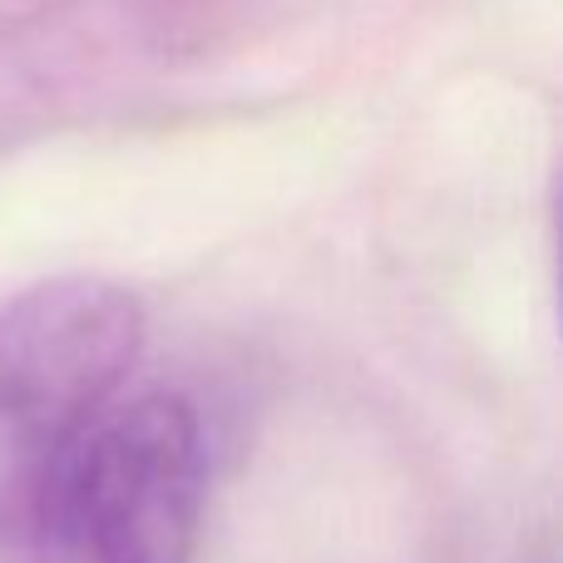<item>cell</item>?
<instances>
[{"instance_id": "obj_1", "label": "cell", "mask_w": 563, "mask_h": 563, "mask_svg": "<svg viewBox=\"0 0 563 563\" xmlns=\"http://www.w3.org/2000/svg\"><path fill=\"white\" fill-rule=\"evenodd\" d=\"M144 311L104 277H55L0 301V563H45L55 475L79 426L129 386Z\"/></svg>"}, {"instance_id": "obj_2", "label": "cell", "mask_w": 563, "mask_h": 563, "mask_svg": "<svg viewBox=\"0 0 563 563\" xmlns=\"http://www.w3.org/2000/svg\"><path fill=\"white\" fill-rule=\"evenodd\" d=\"M208 499L198 410L124 386L79 426L55 475L45 563H194Z\"/></svg>"}]
</instances>
